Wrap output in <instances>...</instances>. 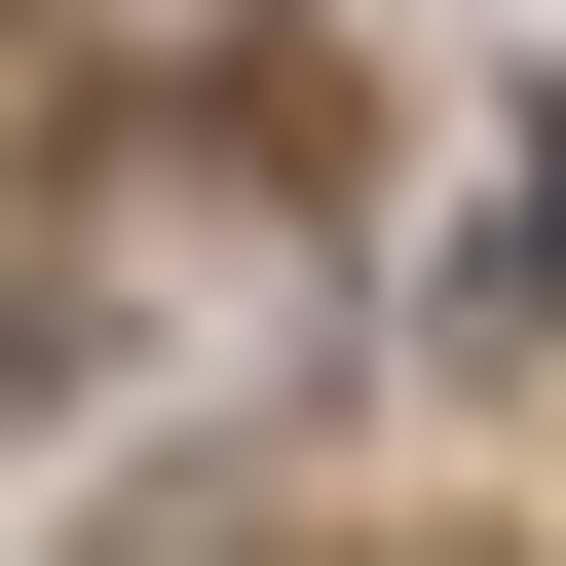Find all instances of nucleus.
Segmentation results:
<instances>
[{
  "mask_svg": "<svg viewBox=\"0 0 566 566\" xmlns=\"http://www.w3.org/2000/svg\"><path fill=\"white\" fill-rule=\"evenodd\" d=\"M528 303H566V114H528Z\"/></svg>",
  "mask_w": 566,
  "mask_h": 566,
  "instance_id": "f257e3e1",
  "label": "nucleus"
}]
</instances>
